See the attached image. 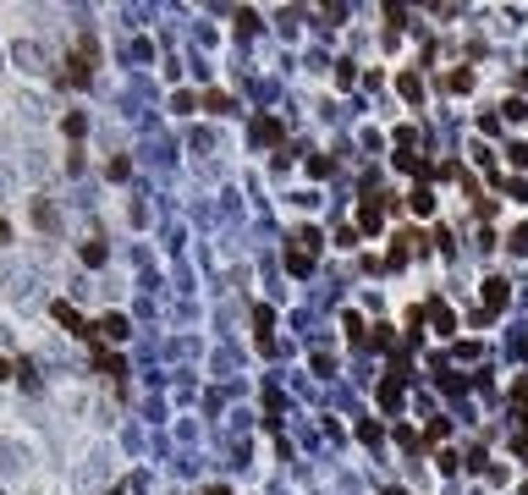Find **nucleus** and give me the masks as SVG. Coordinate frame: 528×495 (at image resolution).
<instances>
[{
  "label": "nucleus",
  "instance_id": "f257e3e1",
  "mask_svg": "<svg viewBox=\"0 0 528 495\" xmlns=\"http://www.w3.org/2000/svg\"><path fill=\"white\" fill-rule=\"evenodd\" d=\"M50 314H56V325H67V330H72L77 342H88V347L99 342V330H94V325H88L83 314H77V308H72V303H67V297H56V303H50Z\"/></svg>",
  "mask_w": 528,
  "mask_h": 495
},
{
  "label": "nucleus",
  "instance_id": "f03ea898",
  "mask_svg": "<svg viewBox=\"0 0 528 495\" xmlns=\"http://www.w3.org/2000/svg\"><path fill=\"white\" fill-rule=\"evenodd\" d=\"M506 297H512V286L501 281V276H490L484 292H479V325H484V319H495V314L506 308Z\"/></svg>",
  "mask_w": 528,
  "mask_h": 495
},
{
  "label": "nucleus",
  "instance_id": "7ed1b4c3",
  "mask_svg": "<svg viewBox=\"0 0 528 495\" xmlns=\"http://www.w3.org/2000/svg\"><path fill=\"white\" fill-rule=\"evenodd\" d=\"M413 242H424V237H418V231H396V237H391V253H385V265H391V270H402V265L413 259Z\"/></svg>",
  "mask_w": 528,
  "mask_h": 495
},
{
  "label": "nucleus",
  "instance_id": "20e7f679",
  "mask_svg": "<svg viewBox=\"0 0 528 495\" xmlns=\"http://www.w3.org/2000/svg\"><path fill=\"white\" fill-rule=\"evenodd\" d=\"M380 408H385V413L402 408V363H391V374L380 380Z\"/></svg>",
  "mask_w": 528,
  "mask_h": 495
},
{
  "label": "nucleus",
  "instance_id": "39448f33",
  "mask_svg": "<svg viewBox=\"0 0 528 495\" xmlns=\"http://www.w3.org/2000/svg\"><path fill=\"white\" fill-rule=\"evenodd\" d=\"M94 330H99L105 342H127V336H133V325H127V314H105V319H99Z\"/></svg>",
  "mask_w": 528,
  "mask_h": 495
},
{
  "label": "nucleus",
  "instance_id": "423d86ee",
  "mask_svg": "<svg viewBox=\"0 0 528 495\" xmlns=\"http://www.w3.org/2000/svg\"><path fill=\"white\" fill-rule=\"evenodd\" d=\"M358 231H385V204L364 199V204H358Z\"/></svg>",
  "mask_w": 528,
  "mask_h": 495
},
{
  "label": "nucleus",
  "instance_id": "0eeeda50",
  "mask_svg": "<svg viewBox=\"0 0 528 495\" xmlns=\"http://www.w3.org/2000/svg\"><path fill=\"white\" fill-rule=\"evenodd\" d=\"M396 94H402L407 105H418V99H424V77H418V72H396Z\"/></svg>",
  "mask_w": 528,
  "mask_h": 495
},
{
  "label": "nucleus",
  "instance_id": "6e6552de",
  "mask_svg": "<svg viewBox=\"0 0 528 495\" xmlns=\"http://www.w3.org/2000/svg\"><path fill=\"white\" fill-rule=\"evenodd\" d=\"M424 314H429V325H435V336H452V330H457V314H452V308H446V303H429Z\"/></svg>",
  "mask_w": 528,
  "mask_h": 495
},
{
  "label": "nucleus",
  "instance_id": "1a4fd4ad",
  "mask_svg": "<svg viewBox=\"0 0 528 495\" xmlns=\"http://www.w3.org/2000/svg\"><path fill=\"white\" fill-rule=\"evenodd\" d=\"M407 210L429 220V215H435V193H429V187H413V193H407Z\"/></svg>",
  "mask_w": 528,
  "mask_h": 495
},
{
  "label": "nucleus",
  "instance_id": "9d476101",
  "mask_svg": "<svg viewBox=\"0 0 528 495\" xmlns=\"http://www.w3.org/2000/svg\"><path fill=\"white\" fill-rule=\"evenodd\" d=\"M253 138L259 143H281V121H275V116H259V121H253Z\"/></svg>",
  "mask_w": 528,
  "mask_h": 495
},
{
  "label": "nucleus",
  "instance_id": "9b49d317",
  "mask_svg": "<svg viewBox=\"0 0 528 495\" xmlns=\"http://www.w3.org/2000/svg\"><path fill=\"white\" fill-rule=\"evenodd\" d=\"M287 270H292V276H308V270H314V253H303L298 242H292V248H287Z\"/></svg>",
  "mask_w": 528,
  "mask_h": 495
},
{
  "label": "nucleus",
  "instance_id": "f8f14e48",
  "mask_svg": "<svg viewBox=\"0 0 528 495\" xmlns=\"http://www.w3.org/2000/svg\"><path fill=\"white\" fill-rule=\"evenodd\" d=\"M341 330H347V342H364V336H369V325H364V314H352V308L341 314Z\"/></svg>",
  "mask_w": 528,
  "mask_h": 495
},
{
  "label": "nucleus",
  "instance_id": "ddd939ff",
  "mask_svg": "<svg viewBox=\"0 0 528 495\" xmlns=\"http://www.w3.org/2000/svg\"><path fill=\"white\" fill-rule=\"evenodd\" d=\"M446 88H452V94H468V88H473V72H468V67L446 72Z\"/></svg>",
  "mask_w": 528,
  "mask_h": 495
},
{
  "label": "nucleus",
  "instance_id": "4468645a",
  "mask_svg": "<svg viewBox=\"0 0 528 495\" xmlns=\"http://www.w3.org/2000/svg\"><path fill=\"white\" fill-rule=\"evenodd\" d=\"M105 176H110V182H127V176H133V160H127V154H116V160L105 165Z\"/></svg>",
  "mask_w": 528,
  "mask_h": 495
},
{
  "label": "nucleus",
  "instance_id": "2eb2a0df",
  "mask_svg": "<svg viewBox=\"0 0 528 495\" xmlns=\"http://www.w3.org/2000/svg\"><path fill=\"white\" fill-rule=\"evenodd\" d=\"M204 110H215V116H226V110H231V94H221V88H210V94H204Z\"/></svg>",
  "mask_w": 528,
  "mask_h": 495
},
{
  "label": "nucleus",
  "instance_id": "dca6fc26",
  "mask_svg": "<svg viewBox=\"0 0 528 495\" xmlns=\"http://www.w3.org/2000/svg\"><path fill=\"white\" fill-rule=\"evenodd\" d=\"M501 193H506V199H528V182L523 176H501Z\"/></svg>",
  "mask_w": 528,
  "mask_h": 495
},
{
  "label": "nucleus",
  "instance_id": "f3484780",
  "mask_svg": "<svg viewBox=\"0 0 528 495\" xmlns=\"http://www.w3.org/2000/svg\"><path fill=\"white\" fill-rule=\"evenodd\" d=\"M330 171H336L330 154H314V160H308V176H330Z\"/></svg>",
  "mask_w": 528,
  "mask_h": 495
},
{
  "label": "nucleus",
  "instance_id": "a211bd4d",
  "mask_svg": "<svg viewBox=\"0 0 528 495\" xmlns=\"http://www.w3.org/2000/svg\"><path fill=\"white\" fill-rule=\"evenodd\" d=\"M523 116H528L523 99H506V105H501V121H523Z\"/></svg>",
  "mask_w": 528,
  "mask_h": 495
},
{
  "label": "nucleus",
  "instance_id": "6ab92c4d",
  "mask_svg": "<svg viewBox=\"0 0 528 495\" xmlns=\"http://www.w3.org/2000/svg\"><path fill=\"white\" fill-rule=\"evenodd\" d=\"M77 253H83V265H105V248H99V242H83Z\"/></svg>",
  "mask_w": 528,
  "mask_h": 495
},
{
  "label": "nucleus",
  "instance_id": "aec40b11",
  "mask_svg": "<svg viewBox=\"0 0 528 495\" xmlns=\"http://www.w3.org/2000/svg\"><path fill=\"white\" fill-rule=\"evenodd\" d=\"M424 440H429V446H441V440H446V419H429V429H424Z\"/></svg>",
  "mask_w": 528,
  "mask_h": 495
},
{
  "label": "nucleus",
  "instance_id": "412c9836",
  "mask_svg": "<svg viewBox=\"0 0 528 495\" xmlns=\"http://www.w3.org/2000/svg\"><path fill=\"white\" fill-rule=\"evenodd\" d=\"M506 160H512L518 171H528V143H512V149H506Z\"/></svg>",
  "mask_w": 528,
  "mask_h": 495
},
{
  "label": "nucleus",
  "instance_id": "4be33fe9",
  "mask_svg": "<svg viewBox=\"0 0 528 495\" xmlns=\"http://www.w3.org/2000/svg\"><path fill=\"white\" fill-rule=\"evenodd\" d=\"M83 127H88V121H83V110H72V116H67V138L77 143V138H83Z\"/></svg>",
  "mask_w": 528,
  "mask_h": 495
},
{
  "label": "nucleus",
  "instance_id": "5701e85b",
  "mask_svg": "<svg viewBox=\"0 0 528 495\" xmlns=\"http://www.w3.org/2000/svg\"><path fill=\"white\" fill-rule=\"evenodd\" d=\"M380 435H385L380 424H358V440H364V446H380Z\"/></svg>",
  "mask_w": 528,
  "mask_h": 495
},
{
  "label": "nucleus",
  "instance_id": "b1692460",
  "mask_svg": "<svg viewBox=\"0 0 528 495\" xmlns=\"http://www.w3.org/2000/svg\"><path fill=\"white\" fill-rule=\"evenodd\" d=\"M358 237H364L358 226H341V231H336V242H341V248H358Z\"/></svg>",
  "mask_w": 528,
  "mask_h": 495
},
{
  "label": "nucleus",
  "instance_id": "393cba45",
  "mask_svg": "<svg viewBox=\"0 0 528 495\" xmlns=\"http://www.w3.org/2000/svg\"><path fill=\"white\" fill-rule=\"evenodd\" d=\"M506 248H512V253H528V226H518V231H512V242H506Z\"/></svg>",
  "mask_w": 528,
  "mask_h": 495
},
{
  "label": "nucleus",
  "instance_id": "a878e982",
  "mask_svg": "<svg viewBox=\"0 0 528 495\" xmlns=\"http://www.w3.org/2000/svg\"><path fill=\"white\" fill-rule=\"evenodd\" d=\"M512 402H518V408H528V374H523V380H512Z\"/></svg>",
  "mask_w": 528,
  "mask_h": 495
},
{
  "label": "nucleus",
  "instance_id": "bb28decb",
  "mask_svg": "<svg viewBox=\"0 0 528 495\" xmlns=\"http://www.w3.org/2000/svg\"><path fill=\"white\" fill-rule=\"evenodd\" d=\"M518 446H528V408H518Z\"/></svg>",
  "mask_w": 528,
  "mask_h": 495
},
{
  "label": "nucleus",
  "instance_id": "cd10ccee",
  "mask_svg": "<svg viewBox=\"0 0 528 495\" xmlns=\"http://www.w3.org/2000/svg\"><path fill=\"white\" fill-rule=\"evenodd\" d=\"M11 374H17V363H6V358H0V380H11Z\"/></svg>",
  "mask_w": 528,
  "mask_h": 495
},
{
  "label": "nucleus",
  "instance_id": "c85d7f7f",
  "mask_svg": "<svg viewBox=\"0 0 528 495\" xmlns=\"http://www.w3.org/2000/svg\"><path fill=\"white\" fill-rule=\"evenodd\" d=\"M204 495H231V490H226V485H210V490H204Z\"/></svg>",
  "mask_w": 528,
  "mask_h": 495
},
{
  "label": "nucleus",
  "instance_id": "c756f323",
  "mask_svg": "<svg viewBox=\"0 0 528 495\" xmlns=\"http://www.w3.org/2000/svg\"><path fill=\"white\" fill-rule=\"evenodd\" d=\"M523 88H528V72H523Z\"/></svg>",
  "mask_w": 528,
  "mask_h": 495
},
{
  "label": "nucleus",
  "instance_id": "7c9ffc66",
  "mask_svg": "<svg viewBox=\"0 0 528 495\" xmlns=\"http://www.w3.org/2000/svg\"><path fill=\"white\" fill-rule=\"evenodd\" d=\"M523 495H528V485H523Z\"/></svg>",
  "mask_w": 528,
  "mask_h": 495
},
{
  "label": "nucleus",
  "instance_id": "2f4dec72",
  "mask_svg": "<svg viewBox=\"0 0 528 495\" xmlns=\"http://www.w3.org/2000/svg\"><path fill=\"white\" fill-rule=\"evenodd\" d=\"M523 457H528V451H523Z\"/></svg>",
  "mask_w": 528,
  "mask_h": 495
}]
</instances>
